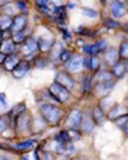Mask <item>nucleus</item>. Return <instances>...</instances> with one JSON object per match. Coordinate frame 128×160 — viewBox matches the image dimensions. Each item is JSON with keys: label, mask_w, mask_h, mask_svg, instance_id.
I'll return each mask as SVG.
<instances>
[{"label": "nucleus", "mask_w": 128, "mask_h": 160, "mask_svg": "<svg viewBox=\"0 0 128 160\" xmlns=\"http://www.w3.org/2000/svg\"><path fill=\"white\" fill-rule=\"evenodd\" d=\"M74 160H83V159H74Z\"/></svg>", "instance_id": "41"}, {"label": "nucleus", "mask_w": 128, "mask_h": 160, "mask_svg": "<svg viewBox=\"0 0 128 160\" xmlns=\"http://www.w3.org/2000/svg\"><path fill=\"white\" fill-rule=\"evenodd\" d=\"M67 6H68V8H70V9H73V8H74V3H68Z\"/></svg>", "instance_id": "39"}, {"label": "nucleus", "mask_w": 128, "mask_h": 160, "mask_svg": "<svg viewBox=\"0 0 128 160\" xmlns=\"http://www.w3.org/2000/svg\"><path fill=\"white\" fill-rule=\"evenodd\" d=\"M2 35H3V31H0V41H2Z\"/></svg>", "instance_id": "40"}, {"label": "nucleus", "mask_w": 128, "mask_h": 160, "mask_svg": "<svg viewBox=\"0 0 128 160\" xmlns=\"http://www.w3.org/2000/svg\"><path fill=\"white\" fill-rule=\"evenodd\" d=\"M37 42H38L39 50H44V51L51 50V48H52V45H54V44H52V39H51V38L48 39L47 37H42V38H39Z\"/></svg>", "instance_id": "19"}, {"label": "nucleus", "mask_w": 128, "mask_h": 160, "mask_svg": "<svg viewBox=\"0 0 128 160\" xmlns=\"http://www.w3.org/2000/svg\"><path fill=\"white\" fill-rule=\"evenodd\" d=\"M114 84H115V82L114 80H111V82H103V83H96V93H99V95H106L108 92H111V89L114 88Z\"/></svg>", "instance_id": "15"}, {"label": "nucleus", "mask_w": 128, "mask_h": 160, "mask_svg": "<svg viewBox=\"0 0 128 160\" xmlns=\"http://www.w3.org/2000/svg\"><path fill=\"white\" fill-rule=\"evenodd\" d=\"M106 41H98V42H95L93 45H90V47H85L83 50H85V52H87V54H90L92 57H95V54H101V52H103V51H106Z\"/></svg>", "instance_id": "7"}, {"label": "nucleus", "mask_w": 128, "mask_h": 160, "mask_svg": "<svg viewBox=\"0 0 128 160\" xmlns=\"http://www.w3.org/2000/svg\"><path fill=\"white\" fill-rule=\"evenodd\" d=\"M35 146H37V141H35V140H26V141H22V143L16 144L15 148H16V150H21V152H29Z\"/></svg>", "instance_id": "17"}, {"label": "nucleus", "mask_w": 128, "mask_h": 160, "mask_svg": "<svg viewBox=\"0 0 128 160\" xmlns=\"http://www.w3.org/2000/svg\"><path fill=\"white\" fill-rule=\"evenodd\" d=\"M29 68H31V66H29V63H28V61H21L16 67L13 68V72H12L13 73V77L21 79V77H23L26 73L29 72Z\"/></svg>", "instance_id": "10"}, {"label": "nucleus", "mask_w": 128, "mask_h": 160, "mask_svg": "<svg viewBox=\"0 0 128 160\" xmlns=\"http://www.w3.org/2000/svg\"><path fill=\"white\" fill-rule=\"evenodd\" d=\"M105 25L109 26V28H118V26H120V23H116V22L111 21V19H108V21H105Z\"/></svg>", "instance_id": "36"}, {"label": "nucleus", "mask_w": 128, "mask_h": 160, "mask_svg": "<svg viewBox=\"0 0 128 160\" xmlns=\"http://www.w3.org/2000/svg\"><path fill=\"white\" fill-rule=\"evenodd\" d=\"M83 15H86V16H89V18H96L98 16V12L96 10H92V9H89V8H83Z\"/></svg>", "instance_id": "29"}, {"label": "nucleus", "mask_w": 128, "mask_h": 160, "mask_svg": "<svg viewBox=\"0 0 128 160\" xmlns=\"http://www.w3.org/2000/svg\"><path fill=\"white\" fill-rule=\"evenodd\" d=\"M7 108V102H6V96L3 93H0V111L2 109H6Z\"/></svg>", "instance_id": "32"}, {"label": "nucleus", "mask_w": 128, "mask_h": 160, "mask_svg": "<svg viewBox=\"0 0 128 160\" xmlns=\"http://www.w3.org/2000/svg\"><path fill=\"white\" fill-rule=\"evenodd\" d=\"M81 118H83V115H81L80 111H71L70 114H68V118H67V124L70 127H71V130H74V128H77V127L81 124Z\"/></svg>", "instance_id": "8"}, {"label": "nucleus", "mask_w": 128, "mask_h": 160, "mask_svg": "<svg viewBox=\"0 0 128 160\" xmlns=\"http://www.w3.org/2000/svg\"><path fill=\"white\" fill-rule=\"evenodd\" d=\"M7 118L6 117H0V132H4V131L7 130Z\"/></svg>", "instance_id": "28"}, {"label": "nucleus", "mask_w": 128, "mask_h": 160, "mask_svg": "<svg viewBox=\"0 0 128 160\" xmlns=\"http://www.w3.org/2000/svg\"><path fill=\"white\" fill-rule=\"evenodd\" d=\"M19 63H21V60L17 58L15 54H12V55H7V57L4 58L3 66H4V68H6V70H9V72H13V68L16 67Z\"/></svg>", "instance_id": "14"}, {"label": "nucleus", "mask_w": 128, "mask_h": 160, "mask_svg": "<svg viewBox=\"0 0 128 160\" xmlns=\"http://www.w3.org/2000/svg\"><path fill=\"white\" fill-rule=\"evenodd\" d=\"M22 160H39L38 154H37V152L31 153V154H25V156L22 157Z\"/></svg>", "instance_id": "33"}, {"label": "nucleus", "mask_w": 128, "mask_h": 160, "mask_svg": "<svg viewBox=\"0 0 128 160\" xmlns=\"http://www.w3.org/2000/svg\"><path fill=\"white\" fill-rule=\"evenodd\" d=\"M118 55H120L121 58H124V60L128 57V44L125 41L121 44V48H120V52H118Z\"/></svg>", "instance_id": "25"}, {"label": "nucleus", "mask_w": 128, "mask_h": 160, "mask_svg": "<svg viewBox=\"0 0 128 160\" xmlns=\"http://www.w3.org/2000/svg\"><path fill=\"white\" fill-rule=\"evenodd\" d=\"M67 135H68V140H70V141H74V140H79V138H80V135H79V132H77L76 130L67 131Z\"/></svg>", "instance_id": "30"}, {"label": "nucleus", "mask_w": 128, "mask_h": 160, "mask_svg": "<svg viewBox=\"0 0 128 160\" xmlns=\"http://www.w3.org/2000/svg\"><path fill=\"white\" fill-rule=\"evenodd\" d=\"M70 57H71V54H70L67 50H63V51H61V55H60V60H61V61H66V63H67L68 60H70Z\"/></svg>", "instance_id": "31"}, {"label": "nucleus", "mask_w": 128, "mask_h": 160, "mask_svg": "<svg viewBox=\"0 0 128 160\" xmlns=\"http://www.w3.org/2000/svg\"><path fill=\"white\" fill-rule=\"evenodd\" d=\"M116 125L121 127V128L124 130V132L127 134V114H124L122 117H118V118H116Z\"/></svg>", "instance_id": "24"}, {"label": "nucleus", "mask_w": 128, "mask_h": 160, "mask_svg": "<svg viewBox=\"0 0 128 160\" xmlns=\"http://www.w3.org/2000/svg\"><path fill=\"white\" fill-rule=\"evenodd\" d=\"M0 160H10L9 157H6V156H0Z\"/></svg>", "instance_id": "38"}, {"label": "nucleus", "mask_w": 128, "mask_h": 160, "mask_svg": "<svg viewBox=\"0 0 128 160\" xmlns=\"http://www.w3.org/2000/svg\"><path fill=\"white\" fill-rule=\"evenodd\" d=\"M50 93H51L58 102H67L68 98H70V92H68L67 89H64L63 86H60V84L56 83V82L50 86Z\"/></svg>", "instance_id": "2"}, {"label": "nucleus", "mask_w": 128, "mask_h": 160, "mask_svg": "<svg viewBox=\"0 0 128 160\" xmlns=\"http://www.w3.org/2000/svg\"><path fill=\"white\" fill-rule=\"evenodd\" d=\"M83 64H86V60H83L80 55H73L67 61V70L71 73L79 72V70L83 67Z\"/></svg>", "instance_id": "6"}, {"label": "nucleus", "mask_w": 128, "mask_h": 160, "mask_svg": "<svg viewBox=\"0 0 128 160\" xmlns=\"http://www.w3.org/2000/svg\"><path fill=\"white\" fill-rule=\"evenodd\" d=\"M89 68L92 70V72H95V70H98V68H99V60H98V57H90V60H89Z\"/></svg>", "instance_id": "26"}, {"label": "nucleus", "mask_w": 128, "mask_h": 160, "mask_svg": "<svg viewBox=\"0 0 128 160\" xmlns=\"http://www.w3.org/2000/svg\"><path fill=\"white\" fill-rule=\"evenodd\" d=\"M15 51H16V44L12 39H7V41L2 42V45H0V54L12 55V54H15Z\"/></svg>", "instance_id": "11"}, {"label": "nucleus", "mask_w": 128, "mask_h": 160, "mask_svg": "<svg viewBox=\"0 0 128 160\" xmlns=\"http://www.w3.org/2000/svg\"><path fill=\"white\" fill-rule=\"evenodd\" d=\"M25 105L23 103H17V105H15L13 106V109L9 112V118H10V124H12L13 127H15V122H16V119H17V117L21 114H23L25 112Z\"/></svg>", "instance_id": "12"}, {"label": "nucleus", "mask_w": 128, "mask_h": 160, "mask_svg": "<svg viewBox=\"0 0 128 160\" xmlns=\"http://www.w3.org/2000/svg\"><path fill=\"white\" fill-rule=\"evenodd\" d=\"M83 80H85V82H81V90H83V92H87L90 89V76H85Z\"/></svg>", "instance_id": "27"}, {"label": "nucleus", "mask_w": 128, "mask_h": 160, "mask_svg": "<svg viewBox=\"0 0 128 160\" xmlns=\"http://www.w3.org/2000/svg\"><path fill=\"white\" fill-rule=\"evenodd\" d=\"M39 111H41V115H42L44 121L51 124V125H57L58 121L61 119V117H63V111L60 108H57V106L51 105V103L42 105L39 108Z\"/></svg>", "instance_id": "1"}, {"label": "nucleus", "mask_w": 128, "mask_h": 160, "mask_svg": "<svg viewBox=\"0 0 128 160\" xmlns=\"http://www.w3.org/2000/svg\"><path fill=\"white\" fill-rule=\"evenodd\" d=\"M42 157H44L42 160H52V157H51V154H50V153H44Z\"/></svg>", "instance_id": "37"}, {"label": "nucleus", "mask_w": 128, "mask_h": 160, "mask_svg": "<svg viewBox=\"0 0 128 160\" xmlns=\"http://www.w3.org/2000/svg\"><path fill=\"white\" fill-rule=\"evenodd\" d=\"M81 122H83V124H80V125H81V128H83V131H85V132H90L92 127H93V121H92L89 117H87V118L83 117V118H81Z\"/></svg>", "instance_id": "22"}, {"label": "nucleus", "mask_w": 128, "mask_h": 160, "mask_svg": "<svg viewBox=\"0 0 128 160\" xmlns=\"http://www.w3.org/2000/svg\"><path fill=\"white\" fill-rule=\"evenodd\" d=\"M10 25H12V18L6 15V13H3L0 16V31L7 29V28H10Z\"/></svg>", "instance_id": "20"}, {"label": "nucleus", "mask_w": 128, "mask_h": 160, "mask_svg": "<svg viewBox=\"0 0 128 160\" xmlns=\"http://www.w3.org/2000/svg\"><path fill=\"white\" fill-rule=\"evenodd\" d=\"M120 114H121V105H115L111 111H109L108 118H109V119H116L118 117H120Z\"/></svg>", "instance_id": "23"}, {"label": "nucleus", "mask_w": 128, "mask_h": 160, "mask_svg": "<svg viewBox=\"0 0 128 160\" xmlns=\"http://www.w3.org/2000/svg\"><path fill=\"white\" fill-rule=\"evenodd\" d=\"M105 58H106V63L109 64V66H114L115 63H118V58H120L118 50H116V48H109L108 52L105 54Z\"/></svg>", "instance_id": "16"}, {"label": "nucleus", "mask_w": 128, "mask_h": 160, "mask_svg": "<svg viewBox=\"0 0 128 160\" xmlns=\"http://www.w3.org/2000/svg\"><path fill=\"white\" fill-rule=\"evenodd\" d=\"M109 6H111V13L114 18H121L125 15V4L122 3V2H111L109 3Z\"/></svg>", "instance_id": "9"}, {"label": "nucleus", "mask_w": 128, "mask_h": 160, "mask_svg": "<svg viewBox=\"0 0 128 160\" xmlns=\"http://www.w3.org/2000/svg\"><path fill=\"white\" fill-rule=\"evenodd\" d=\"M92 117H93V119H92V121L96 122V124H99V125H102L103 119H105V114H103V109L101 108V106H96V108L92 111Z\"/></svg>", "instance_id": "18"}, {"label": "nucleus", "mask_w": 128, "mask_h": 160, "mask_svg": "<svg viewBox=\"0 0 128 160\" xmlns=\"http://www.w3.org/2000/svg\"><path fill=\"white\" fill-rule=\"evenodd\" d=\"M38 51H39L38 42L34 38H28L25 41V44L22 45V52H23V55H28V57L35 55V52H38Z\"/></svg>", "instance_id": "4"}, {"label": "nucleus", "mask_w": 128, "mask_h": 160, "mask_svg": "<svg viewBox=\"0 0 128 160\" xmlns=\"http://www.w3.org/2000/svg\"><path fill=\"white\" fill-rule=\"evenodd\" d=\"M45 64H47V60L45 58H38L37 61H35V66L38 68H44L45 67Z\"/></svg>", "instance_id": "34"}, {"label": "nucleus", "mask_w": 128, "mask_h": 160, "mask_svg": "<svg viewBox=\"0 0 128 160\" xmlns=\"http://www.w3.org/2000/svg\"><path fill=\"white\" fill-rule=\"evenodd\" d=\"M112 79V73L109 72H99L98 73V77H96V82L98 83H103V82H111Z\"/></svg>", "instance_id": "21"}, {"label": "nucleus", "mask_w": 128, "mask_h": 160, "mask_svg": "<svg viewBox=\"0 0 128 160\" xmlns=\"http://www.w3.org/2000/svg\"><path fill=\"white\" fill-rule=\"evenodd\" d=\"M16 6H17V9L21 10V12H28V9H26V3H23V2H17L16 3Z\"/></svg>", "instance_id": "35"}, {"label": "nucleus", "mask_w": 128, "mask_h": 160, "mask_svg": "<svg viewBox=\"0 0 128 160\" xmlns=\"http://www.w3.org/2000/svg\"><path fill=\"white\" fill-rule=\"evenodd\" d=\"M26 28V18L23 15H17L15 19H12V25H10V31L13 35L19 34Z\"/></svg>", "instance_id": "5"}, {"label": "nucleus", "mask_w": 128, "mask_h": 160, "mask_svg": "<svg viewBox=\"0 0 128 160\" xmlns=\"http://www.w3.org/2000/svg\"><path fill=\"white\" fill-rule=\"evenodd\" d=\"M125 70H127V63L125 61H118V63H115L112 66V74L115 77H118V79L124 77Z\"/></svg>", "instance_id": "13"}, {"label": "nucleus", "mask_w": 128, "mask_h": 160, "mask_svg": "<svg viewBox=\"0 0 128 160\" xmlns=\"http://www.w3.org/2000/svg\"><path fill=\"white\" fill-rule=\"evenodd\" d=\"M56 83H58L60 86H63L64 89H67V90H70V89L74 88V80H73V77L66 72H58L57 73Z\"/></svg>", "instance_id": "3"}]
</instances>
